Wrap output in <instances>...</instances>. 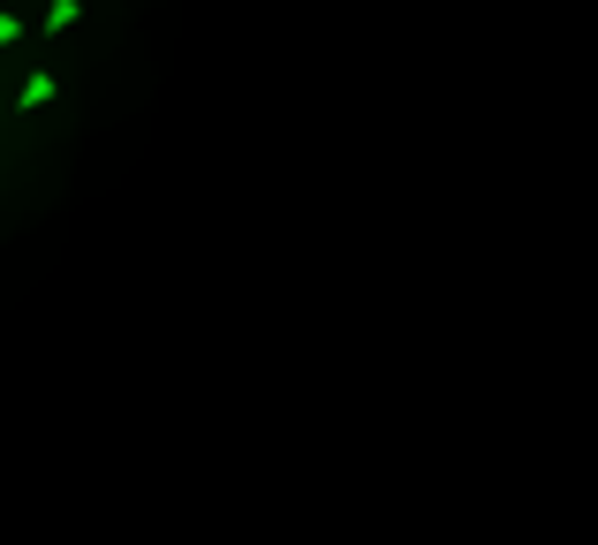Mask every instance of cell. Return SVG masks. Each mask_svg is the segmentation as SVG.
<instances>
[{
  "label": "cell",
  "mask_w": 598,
  "mask_h": 545,
  "mask_svg": "<svg viewBox=\"0 0 598 545\" xmlns=\"http://www.w3.org/2000/svg\"><path fill=\"white\" fill-rule=\"evenodd\" d=\"M76 23H84V0H46V15H38L46 38H61V30H76Z\"/></svg>",
  "instance_id": "cell-2"
},
{
  "label": "cell",
  "mask_w": 598,
  "mask_h": 545,
  "mask_svg": "<svg viewBox=\"0 0 598 545\" xmlns=\"http://www.w3.org/2000/svg\"><path fill=\"white\" fill-rule=\"evenodd\" d=\"M15 38H23V15H15V8H0V53H8Z\"/></svg>",
  "instance_id": "cell-3"
},
{
  "label": "cell",
  "mask_w": 598,
  "mask_h": 545,
  "mask_svg": "<svg viewBox=\"0 0 598 545\" xmlns=\"http://www.w3.org/2000/svg\"><path fill=\"white\" fill-rule=\"evenodd\" d=\"M53 91H61V76H53V69H30V76H23V91H15V107H23V114H38V107H53Z\"/></svg>",
  "instance_id": "cell-1"
}]
</instances>
